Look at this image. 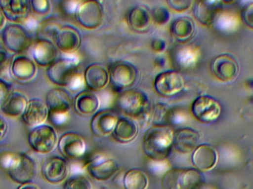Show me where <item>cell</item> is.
<instances>
[{
  "label": "cell",
  "mask_w": 253,
  "mask_h": 189,
  "mask_svg": "<svg viewBox=\"0 0 253 189\" xmlns=\"http://www.w3.org/2000/svg\"><path fill=\"white\" fill-rule=\"evenodd\" d=\"M5 16L3 14L2 11H1V8H0V30L2 29L3 27L4 26L5 24Z\"/></svg>",
  "instance_id": "46"
},
{
  "label": "cell",
  "mask_w": 253,
  "mask_h": 189,
  "mask_svg": "<svg viewBox=\"0 0 253 189\" xmlns=\"http://www.w3.org/2000/svg\"><path fill=\"white\" fill-rule=\"evenodd\" d=\"M9 65V57L7 53L0 50V75L4 72L7 65Z\"/></svg>",
  "instance_id": "43"
},
{
  "label": "cell",
  "mask_w": 253,
  "mask_h": 189,
  "mask_svg": "<svg viewBox=\"0 0 253 189\" xmlns=\"http://www.w3.org/2000/svg\"><path fill=\"white\" fill-rule=\"evenodd\" d=\"M178 169H173L169 171L165 174L162 179V184L165 189H177V180H178Z\"/></svg>",
  "instance_id": "37"
},
{
  "label": "cell",
  "mask_w": 253,
  "mask_h": 189,
  "mask_svg": "<svg viewBox=\"0 0 253 189\" xmlns=\"http://www.w3.org/2000/svg\"><path fill=\"white\" fill-rule=\"evenodd\" d=\"M55 45L61 51L73 53L77 51L81 46L82 38L77 28L72 26L61 27L55 37Z\"/></svg>",
  "instance_id": "17"
},
{
  "label": "cell",
  "mask_w": 253,
  "mask_h": 189,
  "mask_svg": "<svg viewBox=\"0 0 253 189\" xmlns=\"http://www.w3.org/2000/svg\"><path fill=\"white\" fill-rule=\"evenodd\" d=\"M58 51L53 41L37 39L32 47L34 62L42 67H50L57 60Z\"/></svg>",
  "instance_id": "21"
},
{
  "label": "cell",
  "mask_w": 253,
  "mask_h": 189,
  "mask_svg": "<svg viewBox=\"0 0 253 189\" xmlns=\"http://www.w3.org/2000/svg\"><path fill=\"white\" fill-rule=\"evenodd\" d=\"M75 17L83 28L94 30L103 22L104 9L99 1L95 0L83 1L77 6Z\"/></svg>",
  "instance_id": "7"
},
{
  "label": "cell",
  "mask_w": 253,
  "mask_h": 189,
  "mask_svg": "<svg viewBox=\"0 0 253 189\" xmlns=\"http://www.w3.org/2000/svg\"><path fill=\"white\" fill-rule=\"evenodd\" d=\"M196 27L193 19L187 16L177 18L170 25L172 37L179 42H186L193 37Z\"/></svg>",
  "instance_id": "30"
},
{
  "label": "cell",
  "mask_w": 253,
  "mask_h": 189,
  "mask_svg": "<svg viewBox=\"0 0 253 189\" xmlns=\"http://www.w3.org/2000/svg\"><path fill=\"white\" fill-rule=\"evenodd\" d=\"M193 116L202 123H211L221 114V107L218 100L208 95L198 97L192 104Z\"/></svg>",
  "instance_id": "10"
},
{
  "label": "cell",
  "mask_w": 253,
  "mask_h": 189,
  "mask_svg": "<svg viewBox=\"0 0 253 189\" xmlns=\"http://www.w3.org/2000/svg\"><path fill=\"white\" fill-rule=\"evenodd\" d=\"M211 70L212 74L220 81L230 82L236 79L239 75V62L233 55L223 53L212 61Z\"/></svg>",
  "instance_id": "11"
},
{
  "label": "cell",
  "mask_w": 253,
  "mask_h": 189,
  "mask_svg": "<svg viewBox=\"0 0 253 189\" xmlns=\"http://www.w3.org/2000/svg\"><path fill=\"white\" fill-rule=\"evenodd\" d=\"M2 166L12 181L21 185L31 184L38 173L35 160L26 154L10 153L3 158Z\"/></svg>",
  "instance_id": "4"
},
{
  "label": "cell",
  "mask_w": 253,
  "mask_h": 189,
  "mask_svg": "<svg viewBox=\"0 0 253 189\" xmlns=\"http://www.w3.org/2000/svg\"><path fill=\"white\" fill-rule=\"evenodd\" d=\"M201 135L192 128L178 129L174 132L172 147L181 154H189L199 147Z\"/></svg>",
  "instance_id": "16"
},
{
  "label": "cell",
  "mask_w": 253,
  "mask_h": 189,
  "mask_svg": "<svg viewBox=\"0 0 253 189\" xmlns=\"http://www.w3.org/2000/svg\"><path fill=\"white\" fill-rule=\"evenodd\" d=\"M19 189H40L35 184H25L23 185H21Z\"/></svg>",
  "instance_id": "45"
},
{
  "label": "cell",
  "mask_w": 253,
  "mask_h": 189,
  "mask_svg": "<svg viewBox=\"0 0 253 189\" xmlns=\"http://www.w3.org/2000/svg\"><path fill=\"white\" fill-rule=\"evenodd\" d=\"M69 168L66 160L60 157H50L43 163L42 174L43 178L52 184L63 182L68 175Z\"/></svg>",
  "instance_id": "14"
},
{
  "label": "cell",
  "mask_w": 253,
  "mask_h": 189,
  "mask_svg": "<svg viewBox=\"0 0 253 189\" xmlns=\"http://www.w3.org/2000/svg\"><path fill=\"white\" fill-rule=\"evenodd\" d=\"M10 92V86L4 80L0 78V106Z\"/></svg>",
  "instance_id": "41"
},
{
  "label": "cell",
  "mask_w": 253,
  "mask_h": 189,
  "mask_svg": "<svg viewBox=\"0 0 253 189\" xmlns=\"http://www.w3.org/2000/svg\"><path fill=\"white\" fill-rule=\"evenodd\" d=\"M4 47L15 53H23L31 46L29 33L19 24H10L3 29L1 34Z\"/></svg>",
  "instance_id": "8"
},
{
  "label": "cell",
  "mask_w": 253,
  "mask_h": 189,
  "mask_svg": "<svg viewBox=\"0 0 253 189\" xmlns=\"http://www.w3.org/2000/svg\"><path fill=\"white\" fill-rule=\"evenodd\" d=\"M45 104L50 114H67L72 107V97L62 87L51 89L46 94Z\"/></svg>",
  "instance_id": "15"
},
{
  "label": "cell",
  "mask_w": 253,
  "mask_h": 189,
  "mask_svg": "<svg viewBox=\"0 0 253 189\" xmlns=\"http://www.w3.org/2000/svg\"><path fill=\"white\" fill-rule=\"evenodd\" d=\"M138 133L136 123L127 117H120L112 132L113 138L122 144L133 141Z\"/></svg>",
  "instance_id": "29"
},
{
  "label": "cell",
  "mask_w": 253,
  "mask_h": 189,
  "mask_svg": "<svg viewBox=\"0 0 253 189\" xmlns=\"http://www.w3.org/2000/svg\"><path fill=\"white\" fill-rule=\"evenodd\" d=\"M61 27L53 22H46L41 24L39 27L37 34L39 39H46L53 41L56 34Z\"/></svg>",
  "instance_id": "34"
},
{
  "label": "cell",
  "mask_w": 253,
  "mask_h": 189,
  "mask_svg": "<svg viewBox=\"0 0 253 189\" xmlns=\"http://www.w3.org/2000/svg\"><path fill=\"white\" fill-rule=\"evenodd\" d=\"M223 9L221 1H199L195 2L193 15L195 18L205 26H211L215 22Z\"/></svg>",
  "instance_id": "20"
},
{
  "label": "cell",
  "mask_w": 253,
  "mask_h": 189,
  "mask_svg": "<svg viewBox=\"0 0 253 189\" xmlns=\"http://www.w3.org/2000/svg\"><path fill=\"white\" fill-rule=\"evenodd\" d=\"M173 117L172 109L168 104L159 103L155 106L150 118L153 126H168Z\"/></svg>",
  "instance_id": "32"
},
{
  "label": "cell",
  "mask_w": 253,
  "mask_h": 189,
  "mask_svg": "<svg viewBox=\"0 0 253 189\" xmlns=\"http://www.w3.org/2000/svg\"><path fill=\"white\" fill-rule=\"evenodd\" d=\"M108 72L111 85L116 91L121 93L133 85L138 77L137 68L126 61L114 62Z\"/></svg>",
  "instance_id": "5"
},
{
  "label": "cell",
  "mask_w": 253,
  "mask_h": 189,
  "mask_svg": "<svg viewBox=\"0 0 253 189\" xmlns=\"http://www.w3.org/2000/svg\"><path fill=\"white\" fill-rule=\"evenodd\" d=\"M205 184V178L201 171L189 169L179 170L177 189H202Z\"/></svg>",
  "instance_id": "31"
},
{
  "label": "cell",
  "mask_w": 253,
  "mask_h": 189,
  "mask_svg": "<svg viewBox=\"0 0 253 189\" xmlns=\"http://www.w3.org/2000/svg\"><path fill=\"white\" fill-rule=\"evenodd\" d=\"M151 47L156 53H162L166 49V43L164 40L156 38L152 41Z\"/></svg>",
  "instance_id": "42"
},
{
  "label": "cell",
  "mask_w": 253,
  "mask_h": 189,
  "mask_svg": "<svg viewBox=\"0 0 253 189\" xmlns=\"http://www.w3.org/2000/svg\"><path fill=\"white\" fill-rule=\"evenodd\" d=\"M185 85L184 77L178 71H168L156 76L154 89L162 97L169 98L181 93Z\"/></svg>",
  "instance_id": "9"
},
{
  "label": "cell",
  "mask_w": 253,
  "mask_h": 189,
  "mask_svg": "<svg viewBox=\"0 0 253 189\" xmlns=\"http://www.w3.org/2000/svg\"><path fill=\"white\" fill-rule=\"evenodd\" d=\"M127 22L132 31L138 33L146 32L151 26V13L146 7L135 6L128 13Z\"/></svg>",
  "instance_id": "27"
},
{
  "label": "cell",
  "mask_w": 253,
  "mask_h": 189,
  "mask_svg": "<svg viewBox=\"0 0 253 189\" xmlns=\"http://www.w3.org/2000/svg\"><path fill=\"white\" fill-rule=\"evenodd\" d=\"M31 1V10L36 14L44 15L50 10V4L47 0H33Z\"/></svg>",
  "instance_id": "38"
},
{
  "label": "cell",
  "mask_w": 253,
  "mask_h": 189,
  "mask_svg": "<svg viewBox=\"0 0 253 189\" xmlns=\"http://www.w3.org/2000/svg\"><path fill=\"white\" fill-rule=\"evenodd\" d=\"M28 100L22 93L10 91L0 107L2 113L6 115L17 117L22 115L28 105Z\"/></svg>",
  "instance_id": "28"
},
{
  "label": "cell",
  "mask_w": 253,
  "mask_h": 189,
  "mask_svg": "<svg viewBox=\"0 0 253 189\" xmlns=\"http://www.w3.org/2000/svg\"><path fill=\"white\" fill-rule=\"evenodd\" d=\"M124 185L126 189H146L148 186V179L143 171L131 169L125 176Z\"/></svg>",
  "instance_id": "33"
},
{
  "label": "cell",
  "mask_w": 253,
  "mask_h": 189,
  "mask_svg": "<svg viewBox=\"0 0 253 189\" xmlns=\"http://www.w3.org/2000/svg\"><path fill=\"white\" fill-rule=\"evenodd\" d=\"M48 79L59 87L77 90L82 84L79 61L74 58L57 59L47 69Z\"/></svg>",
  "instance_id": "3"
},
{
  "label": "cell",
  "mask_w": 253,
  "mask_h": 189,
  "mask_svg": "<svg viewBox=\"0 0 253 189\" xmlns=\"http://www.w3.org/2000/svg\"><path fill=\"white\" fill-rule=\"evenodd\" d=\"M10 74L19 81H28L37 74V65L34 61L25 56H16L10 64Z\"/></svg>",
  "instance_id": "25"
},
{
  "label": "cell",
  "mask_w": 253,
  "mask_h": 189,
  "mask_svg": "<svg viewBox=\"0 0 253 189\" xmlns=\"http://www.w3.org/2000/svg\"><path fill=\"white\" fill-rule=\"evenodd\" d=\"M217 160V151L209 144L199 145L192 155L193 165L201 172H207L212 169L216 164Z\"/></svg>",
  "instance_id": "24"
},
{
  "label": "cell",
  "mask_w": 253,
  "mask_h": 189,
  "mask_svg": "<svg viewBox=\"0 0 253 189\" xmlns=\"http://www.w3.org/2000/svg\"><path fill=\"white\" fill-rule=\"evenodd\" d=\"M151 16L152 19H153V21L158 25H165L169 21V10L166 7L159 6L153 9Z\"/></svg>",
  "instance_id": "36"
},
{
  "label": "cell",
  "mask_w": 253,
  "mask_h": 189,
  "mask_svg": "<svg viewBox=\"0 0 253 189\" xmlns=\"http://www.w3.org/2000/svg\"><path fill=\"white\" fill-rule=\"evenodd\" d=\"M174 131L169 126H153L146 132L143 138V150L150 160H166L172 147Z\"/></svg>",
  "instance_id": "1"
},
{
  "label": "cell",
  "mask_w": 253,
  "mask_h": 189,
  "mask_svg": "<svg viewBox=\"0 0 253 189\" xmlns=\"http://www.w3.org/2000/svg\"><path fill=\"white\" fill-rule=\"evenodd\" d=\"M0 8L6 19L19 25L28 20L31 13V1L27 0H1Z\"/></svg>",
  "instance_id": "13"
},
{
  "label": "cell",
  "mask_w": 253,
  "mask_h": 189,
  "mask_svg": "<svg viewBox=\"0 0 253 189\" xmlns=\"http://www.w3.org/2000/svg\"><path fill=\"white\" fill-rule=\"evenodd\" d=\"M84 80L90 91H99L109 83V72L103 65L92 64L84 71Z\"/></svg>",
  "instance_id": "23"
},
{
  "label": "cell",
  "mask_w": 253,
  "mask_h": 189,
  "mask_svg": "<svg viewBox=\"0 0 253 189\" xmlns=\"http://www.w3.org/2000/svg\"><path fill=\"white\" fill-rule=\"evenodd\" d=\"M242 18L245 25L253 29V1L244 7L242 12Z\"/></svg>",
  "instance_id": "40"
},
{
  "label": "cell",
  "mask_w": 253,
  "mask_h": 189,
  "mask_svg": "<svg viewBox=\"0 0 253 189\" xmlns=\"http://www.w3.org/2000/svg\"><path fill=\"white\" fill-rule=\"evenodd\" d=\"M119 169V166L115 160L107 157H97L89 163L87 170L89 175L99 181L111 179Z\"/></svg>",
  "instance_id": "22"
},
{
  "label": "cell",
  "mask_w": 253,
  "mask_h": 189,
  "mask_svg": "<svg viewBox=\"0 0 253 189\" xmlns=\"http://www.w3.org/2000/svg\"><path fill=\"white\" fill-rule=\"evenodd\" d=\"M57 134L52 126L40 125L34 127L28 134L30 147L36 152L48 154L51 152L57 144Z\"/></svg>",
  "instance_id": "6"
},
{
  "label": "cell",
  "mask_w": 253,
  "mask_h": 189,
  "mask_svg": "<svg viewBox=\"0 0 253 189\" xmlns=\"http://www.w3.org/2000/svg\"><path fill=\"white\" fill-rule=\"evenodd\" d=\"M117 108L127 117L140 120L150 118L151 103L144 92L126 90L122 92L116 101Z\"/></svg>",
  "instance_id": "2"
},
{
  "label": "cell",
  "mask_w": 253,
  "mask_h": 189,
  "mask_svg": "<svg viewBox=\"0 0 253 189\" xmlns=\"http://www.w3.org/2000/svg\"><path fill=\"white\" fill-rule=\"evenodd\" d=\"M100 101L97 95L90 90H83L74 99V109L82 115H90L97 112Z\"/></svg>",
  "instance_id": "26"
},
{
  "label": "cell",
  "mask_w": 253,
  "mask_h": 189,
  "mask_svg": "<svg viewBox=\"0 0 253 189\" xmlns=\"http://www.w3.org/2000/svg\"><path fill=\"white\" fill-rule=\"evenodd\" d=\"M119 118L120 117L117 114L110 110L98 112L93 115L90 121L91 132L95 136L99 138L112 135Z\"/></svg>",
  "instance_id": "19"
},
{
  "label": "cell",
  "mask_w": 253,
  "mask_h": 189,
  "mask_svg": "<svg viewBox=\"0 0 253 189\" xmlns=\"http://www.w3.org/2000/svg\"><path fill=\"white\" fill-rule=\"evenodd\" d=\"M58 147L61 154L69 160H79L85 154V141L76 132H67L62 135Z\"/></svg>",
  "instance_id": "12"
},
{
  "label": "cell",
  "mask_w": 253,
  "mask_h": 189,
  "mask_svg": "<svg viewBox=\"0 0 253 189\" xmlns=\"http://www.w3.org/2000/svg\"><path fill=\"white\" fill-rule=\"evenodd\" d=\"M7 129H8V125L7 121L2 116L0 115V141L5 137Z\"/></svg>",
  "instance_id": "44"
},
{
  "label": "cell",
  "mask_w": 253,
  "mask_h": 189,
  "mask_svg": "<svg viewBox=\"0 0 253 189\" xmlns=\"http://www.w3.org/2000/svg\"><path fill=\"white\" fill-rule=\"evenodd\" d=\"M64 189H92L90 181L83 176L74 177L65 182Z\"/></svg>",
  "instance_id": "35"
},
{
  "label": "cell",
  "mask_w": 253,
  "mask_h": 189,
  "mask_svg": "<svg viewBox=\"0 0 253 189\" xmlns=\"http://www.w3.org/2000/svg\"><path fill=\"white\" fill-rule=\"evenodd\" d=\"M167 3L169 7L177 12L185 11L193 4V1L190 0H168Z\"/></svg>",
  "instance_id": "39"
},
{
  "label": "cell",
  "mask_w": 253,
  "mask_h": 189,
  "mask_svg": "<svg viewBox=\"0 0 253 189\" xmlns=\"http://www.w3.org/2000/svg\"><path fill=\"white\" fill-rule=\"evenodd\" d=\"M22 120L30 127H37L43 125L49 116V110L45 103L39 98L28 101V105L22 113Z\"/></svg>",
  "instance_id": "18"
}]
</instances>
